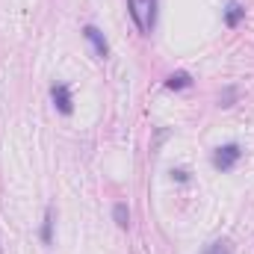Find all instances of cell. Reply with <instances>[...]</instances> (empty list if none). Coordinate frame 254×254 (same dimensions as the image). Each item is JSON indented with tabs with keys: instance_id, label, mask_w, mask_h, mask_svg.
<instances>
[{
	"instance_id": "6da1fadb",
	"label": "cell",
	"mask_w": 254,
	"mask_h": 254,
	"mask_svg": "<svg viewBox=\"0 0 254 254\" xmlns=\"http://www.w3.org/2000/svg\"><path fill=\"white\" fill-rule=\"evenodd\" d=\"M127 12L130 18L136 21L139 33H151L154 30V21H157V0H127Z\"/></svg>"
},
{
	"instance_id": "7a4b0ae2",
	"label": "cell",
	"mask_w": 254,
	"mask_h": 254,
	"mask_svg": "<svg viewBox=\"0 0 254 254\" xmlns=\"http://www.w3.org/2000/svg\"><path fill=\"white\" fill-rule=\"evenodd\" d=\"M240 157H243V148L231 142V145L216 148V154H213V166H216L219 172H231V169L240 163Z\"/></svg>"
},
{
	"instance_id": "3957f363",
	"label": "cell",
	"mask_w": 254,
	"mask_h": 254,
	"mask_svg": "<svg viewBox=\"0 0 254 254\" xmlns=\"http://www.w3.org/2000/svg\"><path fill=\"white\" fill-rule=\"evenodd\" d=\"M83 36H86V42L92 45V51H95L98 60H107V57H110V45H107L104 33H101L95 24H86V27H83Z\"/></svg>"
},
{
	"instance_id": "277c9868",
	"label": "cell",
	"mask_w": 254,
	"mask_h": 254,
	"mask_svg": "<svg viewBox=\"0 0 254 254\" xmlns=\"http://www.w3.org/2000/svg\"><path fill=\"white\" fill-rule=\"evenodd\" d=\"M51 98H54V107L63 113V116H71L74 113V98H71V89L65 83H54L51 86Z\"/></svg>"
},
{
	"instance_id": "5b68a950",
	"label": "cell",
	"mask_w": 254,
	"mask_h": 254,
	"mask_svg": "<svg viewBox=\"0 0 254 254\" xmlns=\"http://www.w3.org/2000/svg\"><path fill=\"white\" fill-rule=\"evenodd\" d=\"M243 18H246V9H243L237 0H231V3H228V9H225V24H228V27H237Z\"/></svg>"
},
{
	"instance_id": "8992f818",
	"label": "cell",
	"mask_w": 254,
	"mask_h": 254,
	"mask_svg": "<svg viewBox=\"0 0 254 254\" xmlns=\"http://www.w3.org/2000/svg\"><path fill=\"white\" fill-rule=\"evenodd\" d=\"M190 86H192V77L187 71H175V74L166 77V89H190Z\"/></svg>"
},
{
	"instance_id": "52a82bcc",
	"label": "cell",
	"mask_w": 254,
	"mask_h": 254,
	"mask_svg": "<svg viewBox=\"0 0 254 254\" xmlns=\"http://www.w3.org/2000/svg\"><path fill=\"white\" fill-rule=\"evenodd\" d=\"M54 207H48L45 210V222H42V243L45 246H51V240H54Z\"/></svg>"
},
{
	"instance_id": "ba28073f",
	"label": "cell",
	"mask_w": 254,
	"mask_h": 254,
	"mask_svg": "<svg viewBox=\"0 0 254 254\" xmlns=\"http://www.w3.org/2000/svg\"><path fill=\"white\" fill-rule=\"evenodd\" d=\"M113 219H116L119 228H127V225H130V207H127L125 201H119V204L113 207Z\"/></svg>"
},
{
	"instance_id": "9c48e42d",
	"label": "cell",
	"mask_w": 254,
	"mask_h": 254,
	"mask_svg": "<svg viewBox=\"0 0 254 254\" xmlns=\"http://www.w3.org/2000/svg\"><path fill=\"white\" fill-rule=\"evenodd\" d=\"M201 254H231V249H228V243H225V240H219V243H210Z\"/></svg>"
},
{
	"instance_id": "30bf717a",
	"label": "cell",
	"mask_w": 254,
	"mask_h": 254,
	"mask_svg": "<svg viewBox=\"0 0 254 254\" xmlns=\"http://www.w3.org/2000/svg\"><path fill=\"white\" fill-rule=\"evenodd\" d=\"M0 254H3V246H0Z\"/></svg>"
}]
</instances>
